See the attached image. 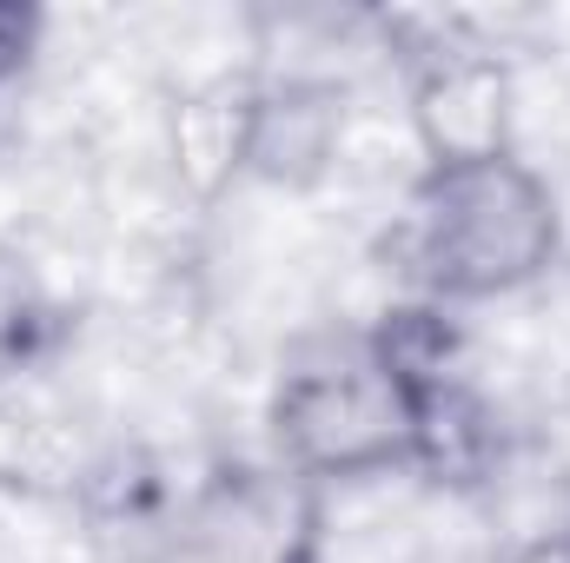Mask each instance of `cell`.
I'll return each instance as SVG.
<instances>
[{
	"label": "cell",
	"mask_w": 570,
	"mask_h": 563,
	"mask_svg": "<svg viewBox=\"0 0 570 563\" xmlns=\"http://www.w3.org/2000/svg\"><path fill=\"white\" fill-rule=\"evenodd\" d=\"M564 246V219L551 186L518 159L425 166L405 206V259L431 305L504 298L551 273Z\"/></svg>",
	"instance_id": "1"
},
{
	"label": "cell",
	"mask_w": 570,
	"mask_h": 563,
	"mask_svg": "<svg viewBox=\"0 0 570 563\" xmlns=\"http://www.w3.org/2000/svg\"><path fill=\"white\" fill-rule=\"evenodd\" d=\"M279 464L325 484L419 471V398L372 332L318 338L292 352L273 392Z\"/></svg>",
	"instance_id": "2"
},
{
	"label": "cell",
	"mask_w": 570,
	"mask_h": 563,
	"mask_svg": "<svg viewBox=\"0 0 570 563\" xmlns=\"http://www.w3.org/2000/svg\"><path fill=\"white\" fill-rule=\"evenodd\" d=\"M325 491L285 464L213 471L159 537L153 563H318Z\"/></svg>",
	"instance_id": "3"
},
{
	"label": "cell",
	"mask_w": 570,
	"mask_h": 563,
	"mask_svg": "<svg viewBox=\"0 0 570 563\" xmlns=\"http://www.w3.org/2000/svg\"><path fill=\"white\" fill-rule=\"evenodd\" d=\"M412 127L425 166L504 159L511 146V67L491 47L444 40L412 60Z\"/></svg>",
	"instance_id": "4"
},
{
	"label": "cell",
	"mask_w": 570,
	"mask_h": 563,
	"mask_svg": "<svg viewBox=\"0 0 570 563\" xmlns=\"http://www.w3.org/2000/svg\"><path fill=\"white\" fill-rule=\"evenodd\" d=\"M259 107H266V80L253 73H206L179 87V100L166 107V159L186 199L219 206L253 172Z\"/></svg>",
	"instance_id": "5"
},
{
	"label": "cell",
	"mask_w": 570,
	"mask_h": 563,
	"mask_svg": "<svg viewBox=\"0 0 570 563\" xmlns=\"http://www.w3.org/2000/svg\"><path fill=\"white\" fill-rule=\"evenodd\" d=\"M332 146H338V93H332V87H312V80L266 87V107H259V152H253V172H259V179L305 186V179L325 172Z\"/></svg>",
	"instance_id": "6"
},
{
	"label": "cell",
	"mask_w": 570,
	"mask_h": 563,
	"mask_svg": "<svg viewBox=\"0 0 570 563\" xmlns=\"http://www.w3.org/2000/svg\"><path fill=\"white\" fill-rule=\"evenodd\" d=\"M53 338V298L20 253H0V392L47 352Z\"/></svg>",
	"instance_id": "7"
},
{
	"label": "cell",
	"mask_w": 570,
	"mask_h": 563,
	"mask_svg": "<svg viewBox=\"0 0 570 563\" xmlns=\"http://www.w3.org/2000/svg\"><path fill=\"white\" fill-rule=\"evenodd\" d=\"M33 40H40V13L33 7H0V87L33 60Z\"/></svg>",
	"instance_id": "8"
},
{
	"label": "cell",
	"mask_w": 570,
	"mask_h": 563,
	"mask_svg": "<svg viewBox=\"0 0 570 563\" xmlns=\"http://www.w3.org/2000/svg\"><path fill=\"white\" fill-rule=\"evenodd\" d=\"M511 563H570V531L564 537H531L524 551H511Z\"/></svg>",
	"instance_id": "9"
}]
</instances>
